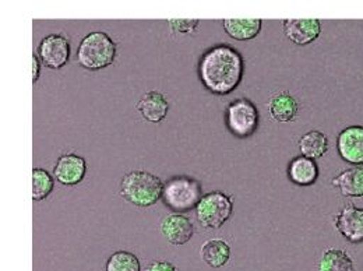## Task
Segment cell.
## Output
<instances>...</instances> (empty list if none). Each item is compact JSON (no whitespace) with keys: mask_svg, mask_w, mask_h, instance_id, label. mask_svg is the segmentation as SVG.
<instances>
[{"mask_svg":"<svg viewBox=\"0 0 363 271\" xmlns=\"http://www.w3.org/2000/svg\"><path fill=\"white\" fill-rule=\"evenodd\" d=\"M335 229L351 243L363 242V209L347 204L333 220Z\"/></svg>","mask_w":363,"mask_h":271,"instance_id":"8fae6325","label":"cell"},{"mask_svg":"<svg viewBox=\"0 0 363 271\" xmlns=\"http://www.w3.org/2000/svg\"><path fill=\"white\" fill-rule=\"evenodd\" d=\"M201 197L203 189L200 182L186 175H178L164 183L161 200L172 213L184 214L194 210Z\"/></svg>","mask_w":363,"mask_h":271,"instance_id":"277c9868","label":"cell"},{"mask_svg":"<svg viewBox=\"0 0 363 271\" xmlns=\"http://www.w3.org/2000/svg\"><path fill=\"white\" fill-rule=\"evenodd\" d=\"M331 184L340 190L344 197H363V167H352L340 172Z\"/></svg>","mask_w":363,"mask_h":271,"instance_id":"e0dca14e","label":"cell"},{"mask_svg":"<svg viewBox=\"0 0 363 271\" xmlns=\"http://www.w3.org/2000/svg\"><path fill=\"white\" fill-rule=\"evenodd\" d=\"M53 175L44 168L33 170V199L35 201H43L52 193L55 187Z\"/></svg>","mask_w":363,"mask_h":271,"instance_id":"7402d4cb","label":"cell"},{"mask_svg":"<svg viewBox=\"0 0 363 271\" xmlns=\"http://www.w3.org/2000/svg\"><path fill=\"white\" fill-rule=\"evenodd\" d=\"M259 109L246 98H238L229 102L225 109V123L230 135L238 138H247L259 128Z\"/></svg>","mask_w":363,"mask_h":271,"instance_id":"8992f818","label":"cell"},{"mask_svg":"<svg viewBox=\"0 0 363 271\" xmlns=\"http://www.w3.org/2000/svg\"><path fill=\"white\" fill-rule=\"evenodd\" d=\"M197 73L206 90L224 96L240 86L245 74V59L233 46H211L200 57Z\"/></svg>","mask_w":363,"mask_h":271,"instance_id":"6da1fadb","label":"cell"},{"mask_svg":"<svg viewBox=\"0 0 363 271\" xmlns=\"http://www.w3.org/2000/svg\"><path fill=\"white\" fill-rule=\"evenodd\" d=\"M282 30L295 45H311L321 34V23L318 18H288L282 21Z\"/></svg>","mask_w":363,"mask_h":271,"instance_id":"30bf717a","label":"cell"},{"mask_svg":"<svg viewBox=\"0 0 363 271\" xmlns=\"http://www.w3.org/2000/svg\"><path fill=\"white\" fill-rule=\"evenodd\" d=\"M232 249L224 239L206 240L200 248L201 262L211 269H221L230 260Z\"/></svg>","mask_w":363,"mask_h":271,"instance_id":"2e32d148","label":"cell"},{"mask_svg":"<svg viewBox=\"0 0 363 271\" xmlns=\"http://www.w3.org/2000/svg\"><path fill=\"white\" fill-rule=\"evenodd\" d=\"M167 23L172 34L194 35V33L199 30V26H200L199 20H191V18H171Z\"/></svg>","mask_w":363,"mask_h":271,"instance_id":"603a6c76","label":"cell"},{"mask_svg":"<svg viewBox=\"0 0 363 271\" xmlns=\"http://www.w3.org/2000/svg\"><path fill=\"white\" fill-rule=\"evenodd\" d=\"M87 170L89 165L86 158L73 153H67L57 158L52 170V175L60 184L72 187L83 182L87 175Z\"/></svg>","mask_w":363,"mask_h":271,"instance_id":"ba28073f","label":"cell"},{"mask_svg":"<svg viewBox=\"0 0 363 271\" xmlns=\"http://www.w3.org/2000/svg\"><path fill=\"white\" fill-rule=\"evenodd\" d=\"M160 229L164 238L175 246L186 245L194 235L191 220L181 213H171L164 217L160 224Z\"/></svg>","mask_w":363,"mask_h":271,"instance_id":"7c38bea8","label":"cell"},{"mask_svg":"<svg viewBox=\"0 0 363 271\" xmlns=\"http://www.w3.org/2000/svg\"><path fill=\"white\" fill-rule=\"evenodd\" d=\"M340 157L354 167L363 165V126L354 125L342 129L337 137Z\"/></svg>","mask_w":363,"mask_h":271,"instance_id":"9c48e42d","label":"cell"},{"mask_svg":"<svg viewBox=\"0 0 363 271\" xmlns=\"http://www.w3.org/2000/svg\"><path fill=\"white\" fill-rule=\"evenodd\" d=\"M105 271H141V263L135 253L129 250H116L108 258Z\"/></svg>","mask_w":363,"mask_h":271,"instance_id":"44dd1931","label":"cell"},{"mask_svg":"<svg viewBox=\"0 0 363 271\" xmlns=\"http://www.w3.org/2000/svg\"><path fill=\"white\" fill-rule=\"evenodd\" d=\"M318 271H355L352 258L342 249H325L318 260Z\"/></svg>","mask_w":363,"mask_h":271,"instance_id":"d6986e66","label":"cell"},{"mask_svg":"<svg viewBox=\"0 0 363 271\" xmlns=\"http://www.w3.org/2000/svg\"><path fill=\"white\" fill-rule=\"evenodd\" d=\"M269 112L272 121L288 123L296 119L299 114V102L291 92L279 91L270 98Z\"/></svg>","mask_w":363,"mask_h":271,"instance_id":"5bb4252c","label":"cell"},{"mask_svg":"<svg viewBox=\"0 0 363 271\" xmlns=\"http://www.w3.org/2000/svg\"><path fill=\"white\" fill-rule=\"evenodd\" d=\"M232 213L233 196L220 190L204 194L196 207L197 221L208 229H220L232 217Z\"/></svg>","mask_w":363,"mask_h":271,"instance_id":"5b68a950","label":"cell"},{"mask_svg":"<svg viewBox=\"0 0 363 271\" xmlns=\"http://www.w3.org/2000/svg\"><path fill=\"white\" fill-rule=\"evenodd\" d=\"M164 182L148 171L126 172L119 184V194L135 207L147 209L155 206L162 199Z\"/></svg>","mask_w":363,"mask_h":271,"instance_id":"7a4b0ae2","label":"cell"},{"mask_svg":"<svg viewBox=\"0 0 363 271\" xmlns=\"http://www.w3.org/2000/svg\"><path fill=\"white\" fill-rule=\"evenodd\" d=\"M72 55L70 41L63 34H49L41 40L37 48V56L41 63L50 70L63 69Z\"/></svg>","mask_w":363,"mask_h":271,"instance_id":"52a82bcc","label":"cell"},{"mask_svg":"<svg viewBox=\"0 0 363 271\" xmlns=\"http://www.w3.org/2000/svg\"><path fill=\"white\" fill-rule=\"evenodd\" d=\"M137 111L150 123H161L169 111L167 96L160 91H148L137 102Z\"/></svg>","mask_w":363,"mask_h":271,"instance_id":"4fadbf2b","label":"cell"},{"mask_svg":"<svg viewBox=\"0 0 363 271\" xmlns=\"http://www.w3.org/2000/svg\"><path fill=\"white\" fill-rule=\"evenodd\" d=\"M289 181L298 186H312L316 183L320 175L316 160L299 155L291 160L286 168Z\"/></svg>","mask_w":363,"mask_h":271,"instance_id":"9a60e30c","label":"cell"},{"mask_svg":"<svg viewBox=\"0 0 363 271\" xmlns=\"http://www.w3.org/2000/svg\"><path fill=\"white\" fill-rule=\"evenodd\" d=\"M145 271H179V269L168 260H154L147 266Z\"/></svg>","mask_w":363,"mask_h":271,"instance_id":"cb8c5ba5","label":"cell"},{"mask_svg":"<svg viewBox=\"0 0 363 271\" xmlns=\"http://www.w3.org/2000/svg\"><path fill=\"white\" fill-rule=\"evenodd\" d=\"M40 77H41V60L37 56V53H34V56H33V84H37Z\"/></svg>","mask_w":363,"mask_h":271,"instance_id":"d4e9b609","label":"cell"},{"mask_svg":"<svg viewBox=\"0 0 363 271\" xmlns=\"http://www.w3.org/2000/svg\"><path fill=\"white\" fill-rule=\"evenodd\" d=\"M116 55L118 44L104 31L87 34L77 48V62L89 72H98L112 66Z\"/></svg>","mask_w":363,"mask_h":271,"instance_id":"3957f363","label":"cell"},{"mask_svg":"<svg viewBox=\"0 0 363 271\" xmlns=\"http://www.w3.org/2000/svg\"><path fill=\"white\" fill-rule=\"evenodd\" d=\"M223 26L232 40L250 41L260 34L263 21L260 18H225Z\"/></svg>","mask_w":363,"mask_h":271,"instance_id":"ac0fdd59","label":"cell"},{"mask_svg":"<svg viewBox=\"0 0 363 271\" xmlns=\"http://www.w3.org/2000/svg\"><path fill=\"white\" fill-rule=\"evenodd\" d=\"M298 147L303 157L318 160L328 150V137L320 131H311L299 138Z\"/></svg>","mask_w":363,"mask_h":271,"instance_id":"ffe728a7","label":"cell"}]
</instances>
